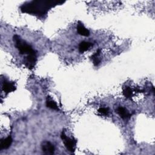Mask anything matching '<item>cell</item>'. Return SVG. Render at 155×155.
I'll list each match as a JSON object with an SVG mask.
<instances>
[{
	"label": "cell",
	"mask_w": 155,
	"mask_h": 155,
	"mask_svg": "<svg viewBox=\"0 0 155 155\" xmlns=\"http://www.w3.org/2000/svg\"><path fill=\"white\" fill-rule=\"evenodd\" d=\"M64 2L61 1H31L23 4L20 8L22 13L42 17L46 15L50 8Z\"/></svg>",
	"instance_id": "6da1fadb"
},
{
	"label": "cell",
	"mask_w": 155,
	"mask_h": 155,
	"mask_svg": "<svg viewBox=\"0 0 155 155\" xmlns=\"http://www.w3.org/2000/svg\"><path fill=\"white\" fill-rule=\"evenodd\" d=\"M13 41L15 43L16 47L18 49L21 54H28L33 50L31 46L28 44L25 41L22 40L18 35L13 36Z\"/></svg>",
	"instance_id": "7a4b0ae2"
},
{
	"label": "cell",
	"mask_w": 155,
	"mask_h": 155,
	"mask_svg": "<svg viewBox=\"0 0 155 155\" xmlns=\"http://www.w3.org/2000/svg\"><path fill=\"white\" fill-rule=\"evenodd\" d=\"M61 137L64 142V143L67 149L70 152H74L76 149V145L77 142L76 140L74 139L73 137L70 138L69 137H67L64 131H62L61 134Z\"/></svg>",
	"instance_id": "3957f363"
},
{
	"label": "cell",
	"mask_w": 155,
	"mask_h": 155,
	"mask_svg": "<svg viewBox=\"0 0 155 155\" xmlns=\"http://www.w3.org/2000/svg\"><path fill=\"white\" fill-rule=\"evenodd\" d=\"M36 58V53L35 50L28 53L27 56L24 59V64L26 67L30 69L33 68L37 61Z\"/></svg>",
	"instance_id": "277c9868"
},
{
	"label": "cell",
	"mask_w": 155,
	"mask_h": 155,
	"mask_svg": "<svg viewBox=\"0 0 155 155\" xmlns=\"http://www.w3.org/2000/svg\"><path fill=\"white\" fill-rule=\"evenodd\" d=\"M41 148L42 151L47 154H53L54 152L53 145L48 141L43 142L41 144Z\"/></svg>",
	"instance_id": "5b68a950"
},
{
	"label": "cell",
	"mask_w": 155,
	"mask_h": 155,
	"mask_svg": "<svg viewBox=\"0 0 155 155\" xmlns=\"http://www.w3.org/2000/svg\"><path fill=\"white\" fill-rule=\"evenodd\" d=\"M2 90L3 91L6 93H8L12 92L16 90V86L14 82H10L6 80L3 82L2 84Z\"/></svg>",
	"instance_id": "8992f818"
},
{
	"label": "cell",
	"mask_w": 155,
	"mask_h": 155,
	"mask_svg": "<svg viewBox=\"0 0 155 155\" xmlns=\"http://www.w3.org/2000/svg\"><path fill=\"white\" fill-rule=\"evenodd\" d=\"M116 112L123 119H128L131 116V113H130L129 111L123 107H117L116 109Z\"/></svg>",
	"instance_id": "52a82bcc"
},
{
	"label": "cell",
	"mask_w": 155,
	"mask_h": 155,
	"mask_svg": "<svg viewBox=\"0 0 155 155\" xmlns=\"http://www.w3.org/2000/svg\"><path fill=\"white\" fill-rule=\"evenodd\" d=\"M77 31L78 33L84 36H88L90 35V31L88 29H87L83 24L81 22H78L77 24Z\"/></svg>",
	"instance_id": "ba28073f"
},
{
	"label": "cell",
	"mask_w": 155,
	"mask_h": 155,
	"mask_svg": "<svg viewBox=\"0 0 155 155\" xmlns=\"http://www.w3.org/2000/svg\"><path fill=\"white\" fill-rule=\"evenodd\" d=\"M12 143V138L10 136H8L6 138L2 139L0 142V148L2 149H7L10 147Z\"/></svg>",
	"instance_id": "9c48e42d"
},
{
	"label": "cell",
	"mask_w": 155,
	"mask_h": 155,
	"mask_svg": "<svg viewBox=\"0 0 155 155\" xmlns=\"http://www.w3.org/2000/svg\"><path fill=\"white\" fill-rule=\"evenodd\" d=\"M46 106L49 108L54 110H59V108L56 102L53 101L50 96H47L46 99Z\"/></svg>",
	"instance_id": "30bf717a"
},
{
	"label": "cell",
	"mask_w": 155,
	"mask_h": 155,
	"mask_svg": "<svg viewBox=\"0 0 155 155\" xmlns=\"http://www.w3.org/2000/svg\"><path fill=\"white\" fill-rule=\"evenodd\" d=\"M91 46H93V44L91 42H85V41H83L82 42L80 43L79 45V52L82 53L84 51H87V50H88Z\"/></svg>",
	"instance_id": "8fae6325"
},
{
	"label": "cell",
	"mask_w": 155,
	"mask_h": 155,
	"mask_svg": "<svg viewBox=\"0 0 155 155\" xmlns=\"http://www.w3.org/2000/svg\"><path fill=\"white\" fill-rule=\"evenodd\" d=\"M100 53H101V49H97L96 51L94 53H93L91 56V59L93 61V64L95 66H97L101 62V60L99 58V56L100 55Z\"/></svg>",
	"instance_id": "7c38bea8"
},
{
	"label": "cell",
	"mask_w": 155,
	"mask_h": 155,
	"mask_svg": "<svg viewBox=\"0 0 155 155\" xmlns=\"http://www.w3.org/2000/svg\"><path fill=\"white\" fill-rule=\"evenodd\" d=\"M123 94L126 98H131L133 95V92L130 87L125 86L123 88Z\"/></svg>",
	"instance_id": "4fadbf2b"
},
{
	"label": "cell",
	"mask_w": 155,
	"mask_h": 155,
	"mask_svg": "<svg viewBox=\"0 0 155 155\" xmlns=\"http://www.w3.org/2000/svg\"><path fill=\"white\" fill-rule=\"evenodd\" d=\"M98 112L102 114V115H105L107 116L109 113V110L108 108H104V107H101L98 110Z\"/></svg>",
	"instance_id": "5bb4252c"
}]
</instances>
